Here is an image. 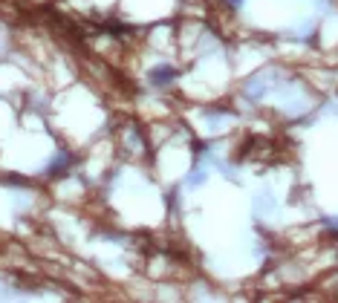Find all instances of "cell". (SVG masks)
<instances>
[{"label":"cell","mask_w":338,"mask_h":303,"mask_svg":"<svg viewBox=\"0 0 338 303\" xmlns=\"http://www.w3.org/2000/svg\"><path fill=\"white\" fill-rule=\"evenodd\" d=\"M229 3H232V6H240V3H243V0H229Z\"/></svg>","instance_id":"2"},{"label":"cell","mask_w":338,"mask_h":303,"mask_svg":"<svg viewBox=\"0 0 338 303\" xmlns=\"http://www.w3.org/2000/svg\"><path fill=\"white\" fill-rule=\"evenodd\" d=\"M174 75H176V72L171 70V67H159V70L151 72V84H153V87H168V84L174 81Z\"/></svg>","instance_id":"1"}]
</instances>
